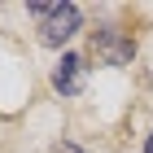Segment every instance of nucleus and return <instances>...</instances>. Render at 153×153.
I'll return each instance as SVG.
<instances>
[{"label":"nucleus","instance_id":"f03ea898","mask_svg":"<svg viewBox=\"0 0 153 153\" xmlns=\"http://www.w3.org/2000/svg\"><path fill=\"white\" fill-rule=\"evenodd\" d=\"M92 57L105 61V66H127V61L136 57V44H131V35H123L118 26H101L92 35Z\"/></svg>","mask_w":153,"mask_h":153},{"label":"nucleus","instance_id":"f257e3e1","mask_svg":"<svg viewBox=\"0 0 153 153\" xmlns=\"http://www.w3.org/2000/svg\"><path fill=\"white\" fill-rule=\"evenodd\" d=\"M31 18H39V39L53 44V48L66 44L83 22L79 4H31Z\"/></svg>","mask_w":153,"mask_h":153},{"label":"nucleus","instance_id":"39448f33","mask_svg":"<svg viewBox=\"0 0 153 153\" xmlns=\"http://www.w3.org/2000/svg\"><path fill=\"white\" fill-rule=\"evenodd\" d=\"M144 153H153V136H149V140H144Z\"/></svg>","mask_w":153,"mask_h":153},{"label":"nucleus","instance_id":"7ed1b4c3","mask_svg":"<svg viewBox=\"0 0 153 153\" xmlns=\"http://www.w3.org/2000/svg\"><path fill=\"white\" fill-rule=\"evenodd\" d=\"M53 88L66 96H74L83 88V57H74V53H66V57L57 61V70H53Z\"/></svg>","mask_w":153,"mask_h":153},{"label":"nucleus","instance_id":"20e7f679","mask_svg":"<svg viewBox=\"0 0 153 153\" xmlns=\"http://www.w3.org/2000/svg\"><path fill=\"white\" fill-rule=\"evenodd\" d=\"M53 153H83V149H79V144H70V140H61V144H57Z\"/></svg>","mask_w":153,"mask_h":153}]
</instances>
